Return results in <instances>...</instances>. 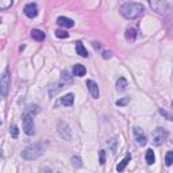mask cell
<instances>
[{
	"instance_id": "cell-21",
	"label": "cell",
	"mask_w": 173,
	"mask_h": 173,
	"mask_svg": "<svg viewBox=\"0 0 173 173\" xmlns=\"http://www.w3.org/2000/svg\"><path fill=\"white\" fill-rule=\"evenodd\" d=\"M70 162H72V165H73L74 168H80V166L83 165V164H81V158H80L79 155H73V157L70 158Z\"/></svg>"
},
{
	"instance_id": "cell-13",
	"label": "cell",
	"mask_w": 173,
	"mask_h": 173,
	"mask_svg": "<svg viewBox=\"0 0 173 173\" xmlns=\"http://www.w3.org/2000/svg\"><path fill=\"white\" fill-rule=\"evenodd\" d=\"M31 38L35 39V41H43L46 38L45 33L42 30H38V28H33L31 30Z\"/></svg>"
},
{
	"instance_id": "cell-28",
	"label": "cell",
	"mask_w": 173,
	"mask_h": 173,
	"mask_svg": "<svg viewBox=\"0 0 173 173\" xmlns=\"http://www.w3.org/2000/svg\"><path fill=\"white\" fill-rule=\"evenodd\" d=\"M160 114H161V115H164V116H165L168 120H172V115L169 114V112H166L164 108H160Z\"/></svg>"
},
{
	"instance_id": "cell-9",
	"label": "cell",
	"mask_w": 173,
	"mask_h": 173,
	"mask_svg": "<svg viewBox=\"0 0 173 173\" xmlns=\"http://www.w3.org/2000/svg\"><path fill=\"white\" fill-rule=\"evenodd\" d=\"M23 12H24V15L27 16V18L33 19V18H35V16L38 15V7H37L35 3H28V4H26Z\"/></svg>"
},
{
	"instance_id": "cell-14",
	"label": "cell",
	"mask_w": 173,
	"mask_h": 173,
	"mask_svg": "<svg viewBox=\"0 0 173 173\" xmlns=\"http://www.w3.org/2000/svg\"><path fill=\"white\" fill-rule=\"evenodd\" d=\"M76 53L79 54L80 57H84L86 58L88 57V51H86V49L84 47V45H83V42H76Z\"/></svg>"
},
{
	"instance_id": "cell-11",
	"label": "cell",
	"mask_w": 173,
	"mask_h": 173,
	"mask_svg": "<svg viewBox=\"0 0 173 173\" xmlns=\"http://www.w3.org/2000/svg\"><path fill=\"white\" fill-rule=\"evenodd\" d=\"M57 23H58V26L65 27V28H72L74 26V22L72 21L70 18H66V16H60V18L57 19Z\"/></svg>"
},
{
	"instance_id": "cell-23",
	"label": "cell",
	"mask_w": 173,
	"mask_h": 173,
	"mask_svg": "<svg viewBox=\"0 0 173 173\" xmlns=\"http://www.w3.org/2000/svg\"><path fill=\"white\" fill-rule=\"evenodd\" d=\"M129 102H130V96H126V97H122V99L116 100V102H115V104H116L118 107H123V106H126Z\"/></svg>"
},
{
	"instance_id": "cell-3",
	"label": "cell",
	"mask_w": 173,
	"mask_h": 173,
	"mask_svg": "<svg viewBox=\"0 0 173 173\" xmlns=\"http://www.w3.org/2000/svg\"><path fill=\"white\" fill-rule=\"evenodd\" d=\"M22 120H23V131L27 135H33L35 132L34 131V115L31 114L28 108L23 112Z\"/></svg>"
},
{
	"instance_id": "cell-8",
	"label": "cell",
	"mask_w": 173,
	"mask_h": 173,
	"mask_svg": "<svg viewBox=\"0 0 173 173\" xmlns=\"http://www.w3.org/2000/svg\"><path fill=\"white\" fill-rule=\"evenodd\" d=\"M132 132H134V137H135V139H137V142H138V145H139V146H145L146 143H148L146 135H145V132H143L142 129L134 127V129H132Z\"/></svg>"
},
{
	"instance_id": "cell-27",
	"label": "cell",
	"mask_w": 173,
	"mask_h": 173,
	"mask_svg": "<svg viewBox=\"0 0 173 173\" xmlns=\"http://www.w3.org/2000/svg\"><path fill=\"white\" fill-rule=\"evenodd\" d=\"M99 161H100V165H104V162H106V152L104 150H100V153H99Z\"/></svg>"
},
{
	"instance_id": "cell-4",
	"label": "cell",
	"mask_w": 173,
	"mask_h": 173,
	"mask_svg": "<svg viewBox=\"0 0 173 173\" xmlns=\"http://www.w3.org/2000/svg\"><path fill=\"white\" fill-rule=\"evenodd\" d=\"M57 130H58V134L62 139L68 141V142H70V141L73 139V131H72L70 126H69L66 122H64V120H60L58 122Z\"/></svg>"
},
{
	"instance_id": "cell-18",
	"label": "cell",
	"mask_w": 173,
	"mask_h": 173,
	"mask_svg": "<svg viewBox=\"0 0 173 173\" xmlns=\"http://www.w3.org/2000/svg\"><path fill=\"white\" fill-rule=\"evenodd\" d=\"M116 88H118V91H125L127 88V80L125 77H119L116 80Z\"/></svg>"
},
{
	"instance_id": "cell-10",
	"label": "cell",
	"mask_w": 173,
	"mask_h": 173,
	"mask_svg": "<svg viewBox=\"0 0 173 173\" xmlns=\"http://www.w3.org/2000/svg\"><path fill=\"white\" fill-rule=\"evenodd\" d=\"M85 85H86V88H88V91L91 92L92 97H93V99H97L100 92H99V86H97L96 83H95L93 80H86Z\"/></svg>"
},
{
	"instance_id": "cell-19",
	"label": "cell",
	"mask_w": 173,
	"mask_h": 173,
	"mask_svg": "<svg viewBox=\"0 0 173 173\" xmlns=\"http://www.w3.org/2000/svg\"><path fill=\"white\" fill-rule=\"evenodd\" d=\"M146 162L149 164V165H152V164H154V161H155V155H154V152L152 150V149H149L148 152H146Z\"/></svg>"
},
{
	"instance_id": "cell-12",
	"label": "cell",
	"mask_w": 173,
	"mask_h": 173,
	"mask_svg": "<svg viewBox=\"0 0 173 173\" xmlns=\"http://www.w3.org/2000/svg\"><path fill=\"white\" fill-rule=\"evenodd\" d=\"M85 73H86V69H85V66L84 65H81V64H76L73 66V74L74 76H77V77H83V76H85Z\"/></svg>"
},
{
	"instance_id": "cell-2",
	"label": "cell",
	"mask_w": 173,
	"mask_h": 173,
	"mask_svg": "<svg viewBox=\"0 0 173 173\" xmlns=\"http://www.w3.org/2000/svg\"><path fill=\"white\" fill-rule=\"evenodd\" d=\"M43 145L42 143H34L27 148H24L22 150V157L24 160H37L38 157H41L43 154Z\"/></svg>"
},
{
	"instance_id": "cell-22",
	"label": "cell",
	"mask_w": 173,
	"mask_h": 173,
	"mask_svg": "<svg viewBox=\"0 0 173 173\" xmlns=\"http://www.w3.org/2000/svg\"><path fill=\"white\" fill-rule=\"evenodd\" d=\"M12 5V0H0V10H8Z\"/></svg>"
},
{
	"instance_id": "cell-17",
	"label": "cell",
	"mask_w": 173,
	"mask_h": 173,
	"mask_svg": "<svg viewBox=\"0 0 173 173\" xmlns=\"http://www.w3.org/2000/svg\"><path fill=\"white\" fill-rule=\"evenodd\" d=\"M125 35H126V39H127V41H131V42L135 41V38H137V30L132 28V27H129L127 30H126Z\"/></svg>"
},
{
	"instance_id": "cell-30",
	"label": "cell",
	"mask_w": 173,
	"mask_h": 173,
	"mask_svg": "<svg viewBox=\"0 0 173 173\" xmlns=\"http://www.w3.org/2000/svg\"><path fill=\"white\" fill-rule=\"evenodd\" d=\"M93 47H95V49H99V47H100V45H99L97 42H93Z\"/></svg>"
},
{
	"instance_id": "cell-24",
	"label": "cell",
	"mask_w": 173,
	"mask_h": 173,
	"mask_svg": "<svg viewBox=\"0 0 173 173\" xmlns=\"http://www.w3.org/2000/svg\"><path fill=\"white\" fill-rule=\"evenodd\" d=\"M10 132H11V137H12V138H18V135H19V129H18V126H16V125H11Z\"/></svg>"
},
{
	"instance_id": "cell-20",
	"label": "cell",
	"mask_w": 173,
	"mask_h": 173,
	"mask_svg": "<svg viewBox=\"0 0 173 173\" xmlns=\"http://www.w3.org/2000/svg\"><path fill=\"white\" fill-rule=\"evenodd\" d=\"M118 138L116 137H114V138H111V139L107 142V145H108V148H109V150H111L112 153H115L116 152V143H118Z\"/></svg>"
},
{
	"instance_id": "cell-5",
	"label": "cell",
	"mask_w": 173,
	"mask_h": 173,
	"mask_svg": "<svg viewBox=\"0 0 173 173\" xmlns=\"http://www.w3.org/2000/svg\"><path fill=\"white\" fill-rule=\"evenodd\" d=\"M168 138V131L162 127H157L152 134V143L154 146H161Z\"/></svg>"
},
{
	"instance_id": "cell-16",
	"label": "cell",
	"mask_w": 173,
	"mask_h": 173,
	"mask_svg": "<svg viewBox=\"0 0 173 173\" xmlns=\"http://www.w3.org/2000/svg\"><path fill=\"white\" fill-rule=\"evenodd\" d=\"M74 102V95L73 93H66L64 97H61V103L66 107H69V106H72Z\"/></svg>"
},
{
	"instance_id": "cell-1",
	"label": "cell",
	"mask_w": 173,
	"mask_h": 173,
	"mask_svg": "<svg viewBox=\"0 0 173 173\" xmlns=\"http://www.w3.org/2000/svg\"><path fill=\"white\" fill-rule=\"evenodd\" d=\"M119 12L126 19H137L145 12V7L141 3H125L119 8Z\"/></svg>"
},
{
	"instance_id": "cell-25",
	"label": "cell",
	"mask_w": 173,
	"mask_h": 173,
	"mask_svg": "<svg viewBox=\"0 0 173 173\" xmlns=\"http://www.w3.org/2000/svg\"><path fill=\"white\" fill-rule=\"evenodd\" d=\"M165 164L166 166H171L173 164V152L169 150L168 153H166V157H165Z\"/></svg>"
},
{
	"instance_id": "cell-6",
	"label": "cell",
	"mask_w": 173,
	"mask_h": 173,
	"mask_svg": "<svg viewBox=\"0 0 173 173\" xmlns=\"http://www.w3.org/2000/svg\"><path fill=\"white\" fill-rule=\"evenodd\" d=\"M10 85H11V77H10V72L5 70L4 73L0 76V96L5 97L10 91Z\"/></svg>"
},
{
	"instance_id": "cell-7",
	"label": "cell",
	"mask_w": 173,
	"mask_h": 173,
	"mask_svg": "<svg viewBox=\"0 0 173 173\" xmlns=\"http://www.w3.org/2000/svg\"><path fill=\"white\" fill-rule=\"evenodd\" d=\"M150 4L152 10L155 11L157 14H165L168 10V3L166 0H148Z\"/></svg>"
},
{
	"instance_id": "cell-26",
	"label": "cell",
	"mask_w": 173,
	"mask_h": 173,
	"mask_svg": "<svg viewBox=\"0 0 173 173\" xmlns=\"http://www.w3.org/2000/svg\"><path fill=\"white\" fill-rule=\"evenodd\" d=\"M56 37H57V38H68V37H69V33H66V31L65 30H57L56 31Z\"/></svg>"
},
{
	"instance_id": "cell-15",
	"label": "cell",
	"mask_w": 173,
	"mask_h": 173,
	"mask_svg": "<svg viewBox=\"0 0 173 173\" xmlns=\"http://www.w3.org/2000/svg\"><path fill=\"white\" fill-rule=\"evenodd\" d=\"M130 160H131V154H130V153H129V154H126V157L123 158V160L119 162V165L116 166V171H118V172H122V171H125V168H126V166H127V164L130 162Z\"/></svg>"
},
{
	"instance_id": "cell-29",
	"label": "cell",
	"mask_w": 173,
	"mask_h": 173,
	"mask_svg": "<svg viewBox=\"0 0 173 173\" xmlns=\"http://www.w3.org/2000/svg\"><path fill=\"white\" fill-rule=\"evenodd\" d=\"M109 57H111V51H107V50L103 51V58H109Z\"/></svg>"
}]
</instances>
